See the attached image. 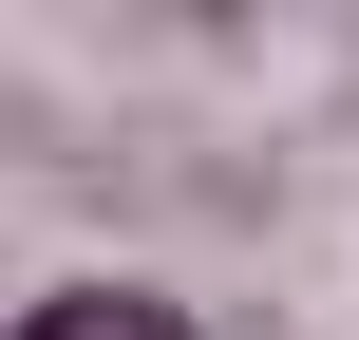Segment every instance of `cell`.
<instances>
[{
	"instance_id": "6da1fadb",
	"label": "cell",
	"mask_w": 359,
	"mask_h": 340,
	"mask_svg": "<svg viewBox=\"0 0 359 340\" xmlns=\"http://www.w3.org/2000/svg\"><path fill=\"white\" fill-rule=\"evenodd\" d=\"M19 340H189V322H170V303H133V284H57Z\"/></svg>"
}]
</instances>
